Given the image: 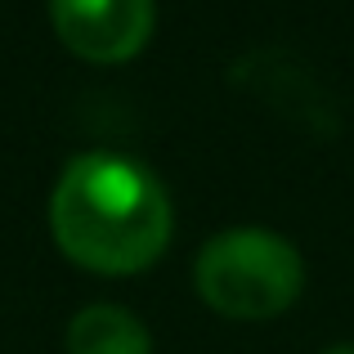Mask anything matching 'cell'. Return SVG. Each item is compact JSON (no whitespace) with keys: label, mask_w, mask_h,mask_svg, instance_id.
I'll return each mask as SVG.
<instances>
[{"label":"cell","mask_w":354,"mask_h":354,"mask_svg":"<svg viewBox=\"0 0 354 354\" xmlns=\"http://www.w3.org/2000/svg\"><path fill=\"white\" fill-rule=\"evenodd\" d=\"M171 193L148 166L117 153H81L50 193V234L72 265L126 278L157 265L171 242Z\"/></svg>","instance_id":"1"},{"label":"cell","mask_w":354,"mask_h":354,"mask_svg":"<svg viewBox=\"0 0 354 354\" xmlns=\"http://www.w3.org/2000/svg\"><path fill=\"white\" fill-rule=\"evenodd\" d=\"M193 287L198 296L225 319H274L301 296L305 260L274 229H225L198 251L193 260Z\"/></svg>","instance_id":"2"},{"label":"cell","mask_w":354,"mask_h":354,"mask_svg":"<svg viewBox=\"0 0 354 354\" xmlns=\"http://www.w3.org/2000/svg\"><path fill=\"white\" fill-rule=\"evenodd\" d=\"M59 41L86 63H126L148 45L157 0H50Z\"/></svg>","instance_id":"3"},{"label":"cell","mask_w":354,"mask_h":354,"mask_svg":"<svg viewBox=\"0 0 354 354\" xmlns=\"http://www.w3.org/2000/svg\"><path fill=\"white\" fill-rule=\"evenodd\" d=\"M68 354H153V337L126 305H86L68 323Z\"/></svg>","instance_id":"4"},{"label":"cell","mask_w":354,"mask_h":354,"mask_svg":"<svg viewBox=\"0 0 354 354\" xmlns=\"http://www.w3.org/2000/svg\"><path fill=\"white\" fill-rule=\"evenodd\" d=\"M323 354H354V346H332V350H323Z\"/></svg>","instance_id":"5"}]
</instances>
